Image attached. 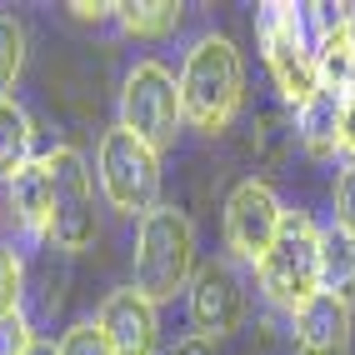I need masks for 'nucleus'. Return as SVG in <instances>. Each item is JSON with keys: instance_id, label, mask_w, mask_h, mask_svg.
Here are the masks:
<instances>
[{"instance_id": "obj_1", "label": "nucleus", "mask_w": 355, "mask_h": 355, "mask_svg": "<svg viewBox=\"0 0 355 355\" xmlns=\"http://www.w3.org/2000/svg\"><path fill=\"white\" fill-rule=\"evenodd\" d=\"M245 105V65L225 35H200L180 65V115L200 135H220Z\"/></svg>"}, {"instance_id": "obj_2", "label": "nucleus", "mask_w": 355, "mask_h": 355, "mask_svg": "<svg viewBox=\"0 0 355 355\" xmlns=\"http://www.w3.org/2000/svg\"><path fill=\"white\" fill-rule=\"evenodd\" d=\"M196 280V225L185 220V210L155 205L150 216H140L135 230V255H130V286L150 305L175 300Z\"/></svg>"}, {"instance_id": "obj_3", "label": "nucleus", "mask_w": 355, "mask_h": 355, "mask_svg": "<svg viewBox=\"0 0 355 355\" xmlns=\"http://www.w3.org/2000/svg\"><path fill=\"white\" fill-rule=\"evenodd\" d=\"M255 31H260V51H266L270 80L295 110L320 90L315 76V35L311 20H305V6H260L255 10Z\"/></svg>"}, {"instance_id": "obj_4", "label": "nucleus", "mask_w": 355, "mask_h": 355, "mask_svg": "<svg viewBox=\"0 0 355 355\" xmlns=\"http://www.w3.org/2000/svg\"><path fill=\"white\" fill-rule=\"evenodd\" d=\"M260 295L280 311H300L311 295H320V230L305 216H286V230L270 245V255L255 266Z\"/></svg>"}, {"instance_id": "obj_5", "label": "nucleus", "mask_w": 355, "mask_h": 355, "mask_svg": "<svg viewBox=\"0 0 355 355\" xmlns=\"http://www.w3.org/2000/svg\"><path fill=\"white\" fill-rule=\"evenodd\" d=\"M185 125L180 115V80L165 70L160 60H140L125 85H121V130H130L135 140L160 155L175 146V130Z\"/></svg>"}, {"instance_id": "obj_6", "label": "nucleus", "mask_w": 355, "mask_h": 355, "mask_svg": "<svg viewBox=\"0 0 355 355\" xmlns=\"http://www.w3.org/2000/svg\"><path fill=\"white\" fill-rule=\"evenodd\" d=\"M101 191L110 200V210L121 216H150L160 205V155L135 140L130 130H105L101 140Z\"/></svg>"}, {"instance_id": "obj_7", "label": "nucleus", "mask_w": 355, "mask_h": 355, "mask_svg": "<svg viewBox=\"0 0 355 355\" xmlns=\"http://www.w3.org/2000/svg\"><path fill=\"white\" fill-rule=\"evenodd\" d=\"M45 160H51V175H55L45 241H55L60 250H85L96 241V191H90L85 155L70 146H55V150H45Z\"/></svg>"}, {"instance_id": "obj_8", "label": "nucleus", "mask_w": 355, "mask_h": 355, "mask_svg": "<svg viewBox=\"0 0 355 355\" xmlns=\"http://www.w3.org/2000/svg\"><path fill=\"white\" fill-rule=\"evenodd\" d=\"M291 210L280 205V196L270 191L266 180H241L225 200V245L235 260L245 266H260L270 255V245L280 241Z\"/></svg>"}, {"instance_id": "obj_9", "label": "nucleus", "mask_w": 355, "mask_h": 355, "mask_svg": "<svg viewBox=\"0 0 355 355\" xmlns=\"http://www.w3.org/2000/svg\"><path fill=\"white\" fill-rule=\"evenodd\" d=\"M305 20H311V35H315L320 90L345 101L355 90V15H350V6H305Z\"/></svg>"}, {"instance_id": "obj_10", "label": "nucleus", "mask_w": 355, "mask_h": 355, "mask_svg": "<svg viewBox=\"0 0 355 355\" xmlns=\"http://www.w3.org/2000/svg\"><path fill=\"white\" fill-rule=\"evenodd\" d=\"M241 320H245V286H241V275H235V266H225V260L200 266L196 280H191V325H196V336L220 340L230 330H241Z\"/></svg>"}, {"instance_id": "obj_11", "label": "nucleus", "mask_w": 355, "mask_h": 355, "mask_svg": "<svg viewBox=\"0 0 355 355\" xmlns=\"http://www.w3.org/2000/svg\"><path fill=\"white\" fill-rule=\"evenodd\" d=\"M96 325L105 330V340L115 355H155V340H160V320H155V305L140 295L135 286L125 291H110Z\"/></svg>"}, {"instance_id": "obj_12", "label": "nucleus", "mask_w": 355, "mask_h": 355, "mask_svg": "<svg viewBox=\"0 0 355 355\" xmlns=\"http://www.w3.org/2000/svg\"><path fill=\"white\" fill-rule=\"evenodd\" d=\"M350 305L320 291L291 315V336L300 355H350Z\"/></svg>"}, {"instance_id": "obj_13", "label": "nucleus", "mask_w": 355, "mask_h": 355, "mask_svg": "<svg viewBox=\"0 0 355 355\" xmlns=\"http://www.w3.org/2000/svg\"><path fill=\"white\" fill-rule=\"evenodd\" d=\"M51 200H55L51 160L35 155V160H26L10 175V210H15V220L26 225V230H40L45 235V225H51Z\"/></svg>"}, {"instance_id": "obj_14", "label": "nucleus", "mask_w": 355, "mask_h": 355, "mask_svg": "<svg viewBox=\"0 0 355 355\" xmlns=\"http://www.w3.org/2000/svg\"><path fill=\"white\" fill-rule=\"evenodd\" d=\"M295 135H300V146L311 150L315 160H330V155H336V150H340V96L315 90V96L295 110Z\"/></svg>"}, {"instance_id": "obj_15", "label": "nucleus", "mask_w": 355, "mask_h": 355, "mask_svg": "<svg viewBox=\"0 0 355 355\" xmlns=\"http://www.w3.org/2000/svg\"><path fill=\"white\" fill-rule=\"evenodd\" d=\"M320 291L336 300H355V235L330 225L320 230Z\"/></svg>"}, {"instance_id": "obj_16", "label": "nucleus", "mask_w": 355, "mask_h": 355, "mask_svg": "<svg viewBox=\"0 0 355 355\" xmlns=\"http://www.w3.org/2000/svg\"><path fill=\"white\" fill-rule=\"evenodd\" d=\"M115 20L135 40H165L180 26V6L175 0H125V6H115Z\"/></svg>"}, {"instance_id": "obj_17", "label": "nucleus", "mask_w": 355, "mask_h": 355, "mask_svg": "<svg viewBox=\"0 0 355 355\" xmlns=\"http://www.w3.org/2000/svg\"><path fill=\"white\" fill-rule=\"evenodd\" d=\"M31 160V115L15 101H0V180H10Z\"/></svg>"}, {"instance_id": "obj_18", "label": "nucleus", "mask_w": 355, "mask_h": 355, "mask_svg": "<svg viewBox=\"0 0 355 355\" xmlns=\"http://www.w3.org/2000/svg\"><path fill=\"white\" fill-rule=\"evenodd\" d=\"M20 65H26V31L15 15H0V101H10Z\"/></svg>"}, {"instance_id": "obj_19", "label": "nucleus", "mask_w": 355, "mask_h": 355, "mask_svg": "<svg viewBox=\"0 0 355 355\" xmlns=\"http://www.w3.org/2000/svg\"><path fill=\"white\" fill-rule=\"evenodd\" d=\"M60 355H115V350H110L105 330L96 320H80V325H70L60 336Z\"/></svg>"}, {"instance_id": "obj_20", "label": "nucleus", "mask_w": 355, "mask_h": 355, "mask_svg": "<svg viewBox=\"0 0 355 355\" xmlns=\"http://www.w3.org/2000/svg\"><path fill=\"white\" fill-rule=\"evenodd\" d=\"M336 225L355 235V160L340 165V175H336Z\"/></svg>"}, {"instance_id": "obj_21", "label": "nucleus", "mask_w": 355, "mask_h": 355, "mask_svg": "<svg viewBox=\"0 0 355 355\" xmlns=\"http://www.w3.org/2000/svg\"><path fill=\"white\" fill-rule=\"evenodd\" d=\"M31 345H35V336H31V325H26V315H0V355H31Z\"/></svg>"}, {"instance_id": "obj_22", "label": "nucleus", "mask_w": 355, "mask_h": 355, "mask_svg": "<svg viewBox=\"0 0 355 355\" xmlns=\"http://www.w3.org/2000/svg\"><path fill=\"white\" fill-rule=\"evenodd\" d=\"M15 305H20V260L0 250V315H15Z\"/></svg>"}, {"instance_id": "obj_23", "label": "nucleus", "mask_w": 355, "mask_h": 355, "mask_svg": "<svg viewBox=\"0 0 355 355\" xmlns=\"http://www.w3.org/2000/svg\"><path fill=\"white\" fill-rule=\"evenodd\" d=\"M340 150L355 160V90L340 101Z\"/></svg>"}, {"instance_id": "obj_24", "label": "nucleus", "mask_w": 355, "mask_h": 355, "mask_svg": "<svg viewBox=\"0 0 355 355\" xmlns=\"http://www.w3.org/2000/svg\"><path fill=\"white\" fill-rule=\"evenodd\" d=\"M70 15H76V20H85V26H90V20H105V15H115V6H85V0H76V6H65Z\"/></svg>"}, {"instance_id": "obj_25", "label": "nucleus", "mask_w": 355, "mask_h": 355, "mask_svg": "<svg viewBox=\"0 0 355 355\" xmlns=\"http://www.w3.org/2000/svg\"><path fill=\"white\" fill-rule=\"evenodd\" d=\"M171 355H216V340H205V336H185Z\"/></svg>"}, {"instance_id": "obj_26", "label": "nucleus", "mask_w": 355, "mask_h": 355, "mask_svg": "<svg viewBox=\"0 0 355 355\" xmlns=\"http://www.w3.org/2000/svg\"><path fill=\"white\" fill-rule=\"evenodd\" d=\"M31 355H60V345H51V340H35V345H31Z\"/></svg>"}]
</instances>
